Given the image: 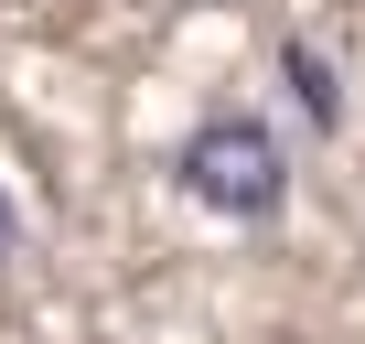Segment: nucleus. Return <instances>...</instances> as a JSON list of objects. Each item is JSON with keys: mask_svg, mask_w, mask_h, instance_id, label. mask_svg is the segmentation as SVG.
Masks as SVG:
<instances>
[{"mask_svg": "<svg viewBox=\"0 0 365 344\" xmlns=\"http://www.w3.org/2000/svg\"><path fill=\"white\" fill-rule=\"evenodd\" d=\"M182 194H194L205 216H237V226H258V216H279L290 205V151H279V129L269 118H247V108H226V118H205L194 140H182Z\"/></svg>", "mask_w": 365, "mask_h": 344, "instance_id": "1", "label": "nucleus"}, {"mask_svg": "<svg viewBox=\"0 0 365 344\" xmlns=\"http://www.w3.org/2000/svg\"><path fill=\"white\" fill-rule=\"evenodd\" d=\"M279 65H290V86H301V108H312V118L333 129V118H344V86H333V65H322L312 44H279Z\"/></svg>", "mask_w": 365, "mask_h": 344, "instance_id": "2", "label": "nucleus"}, {"mask_svg": "<svg viewBox=\"0 0 365 344\" xmlns=\"http://www.w3.org/2000/svg\"><path fill=\"white\" fill-rule=\"evenodd\" d=\"M11 248H22V205L0 194V258H11Z\"/></svg>", "mask_w": 365, "mask_h": 344, "instance_id": "3", "label": "nucleus"}]
</instances>
